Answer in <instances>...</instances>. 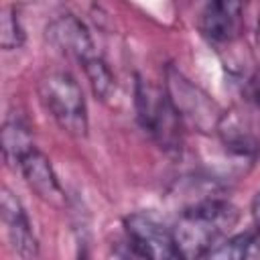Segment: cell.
Returning <instances> with one entry per match:
<instances>
[{"instance_id": "cell-5", "label": "cell", "mask_w": 260, "mask_h": 260, "mask_svg": "<svg viewBox=\"0 0 260 260\" xmlns=\"http://www.w3.org/2000/svg\"><path fill=\"white\" fill-rule=\"evenodd\" d=\"M124 230H126L130 254L140 258H154V260L181 258L173 238V230L160 223L154 215L146 211H136L124 219Z\"/></svg>"}, {"instance_id": "cell-4", "label": "cell", "mask_w": 260, "mask_h": 260, "mask_svg": "<svg viewBox=\"0 0 260 260\" xmlns=\"http://www.w3.org/2000/svg\"><path fill=\"white\" fill-rule=\"evenodd\" d=\"M165 89L169 100L183 120V124L199 130V132H217L223 112L219 106L191 79H187L179 69L167 67L165 73Z\"/></svg>"}, {"instance_id": "cell-11", "label": "cell", "mask_w": 260, "mask_h": 260, "mask_svg": "<svg viewBox=\"0 0 260 260\" xmlns=\"http://www.w3.org/2000/svg\"><path fill=\"white\" fill-rule=\"evenodd\" d=\"M35 142H32V136L26 128L24 122H20L18 118H10L4 122V128H2V150H4V158L16 167L18 158L28 150L32 148Z\"/></svg>"}, {"instance_id": "cell-10", "label": "cell", "mask_w": 260, "mask_h": 260, "mask_svg": "<svg viewBox=\"0 0 260 260\" xmlns=\"http://www.w3.org/2000/svg\"><path fill=\"white\" fill-rule=\"evenodd\" d=\"M207 258H260V225H254L252 230H246L242 234H230L207 254Z\"/></svg>"}, {"instance_id": "cell-9", "label": "cell", "mask_w": 260, "mask_h": 260, "mask_svg": "<svg viewBox=\"0 0 260 260\" xmlns=\"http://www.w3.org/2000/svg\"><path fill=\"white\" fill-rule=\"evenodd\" d=\"M244 0H207L203 32L213 41H230L242 22Z\"/></svg>"}, {"instance_id": "cell-7", "label": "cell", "mask_w": 260, "mask_h": 260, "mask_svg": "<svg viewBox=\"0 0 260 260\" xmlns=\"http://www.w3.org/2000/svg\"><path fill=\"white\" fill-rule=\"evenodd\" d=\"M20 175L24 177L26 185L49 205L63 207L65 205V193L57 181V175L51 167V160L37 148H28L16 162Z\"/></svg>"}, {"instance_id": "cell-3", "label": "cell", "mask_w": 260, "mask_h": 260, "mask_svg": "<svg viewBox=\"0 0 260 260\" xmlns=\"http://www.w3.org/2000/svg\"><path fill=\"white\" fill-rule=\"evenodd\" d=\"M134 104L140 126L156 140V144L167 152H179L183 144V120L175 112L167 89L138 77L134 87Z\"/></svg>"}, {"instance_id": "cell-6", "label": "cell", "mask_w": 260, "mask_h": 260, "mask_svg": "<svg viewBox=\"0 0 260 260\" xmlns=\"http://www.w3.org/2000/svg\"><path fill=\"white\" fill-rule=\"evenodd\" d=\"M0 215L6 230V238L10 248L20 258H37L39 256V242L32 234L28 215L18 201V197L8 189L2 187L0 191Z\"/></svg>"}, {"instance_id": "cell-14", "label": "cell", "mask_w": 260, "mask_h": 260, "mask_svg": "<svg viewBox=\"0 0 260 260\" xmlns=\"http://www.w3.org/2000/svg\"><path fill=\"white\" fill-rule=\"evenodd\" d=\"M252 217H254V223L260 225V189L252 199Z\"/></svg>"}, {"instance_id": "cell-12", "label": "cell", "mask_w": 260, "mask_h": 260, "mask_svg": "<svg viewBox=\"0 0 260 260\" xmlns=\"http://www.w3.org/2000/svg\"><path fill=\"white\" fill-rule=\"evenodd\" d=\"M83 71L91 83V89L93 93L100 98V100H110L116 91V79L112 75V71L108 69V65L102 61L100 55H93L91 59H87L83 65Z\"/></svg>"}, {"instance_id": "cell-13", "label": "cell", "mask_w": 260, "mask_h": 260, "mask_svg": "<svg viewBox=\"0 0 260 260\" xmlns=\"http://www.w3.org/2000/svg\"><path fill=\"white\" fill-rule=\"evenodd\" d=\"M0 43L6 51L18 49L24 43V30L20 26V20L16 16V10L12 6L4 8L2 12V32H0Z\"/></svg>"}, {"instance_id": "cell-8", "label": "cell", "mask_w": 260, "mask_h": 260, "mask_svg": "<svg viewBox=\"0 0 260 260\" xmlns=\"http://www.w3.org/2000/svg\"><path fill=\"white\" fill-rule=\"evenodd\" d=\"M47 35L57 49H61L67 57L79 61L81 65L87 59H91L93 55H98L87 26L73 14H63L59 18H55L49 24Z\"/></svg>"}, {"instance_id": "cell-1", "label": "cell", "mask_w": 260, "mask_h": 260, "mask_svg": "<svg viewBox=\"0 0 260 260\" xmlns=\"http://www.w3.org/2000/svg\"><path fill=\"white\" fill-rule=\"evenodd\" d=\"M238 219V207L223 199L211 197L187 207L173 228L181 258H207V254L232 234Z\"/></svg>"}, {"instance_id": "cell-2", "label": "cell", "mask_w": 260, "mask_h": 260, "mask_svg": "<svg viewBox=\"0 0 260 260\" xmlns=\"http://www.w3.org/2000/svg\"><path fill=\"white\" fill-rule=\"evenodd\" d=\"M39 95L57 126L81 138L87 134V104L75 77L67 71H49L39 81Z\"/></svg>"}]
</instances>
